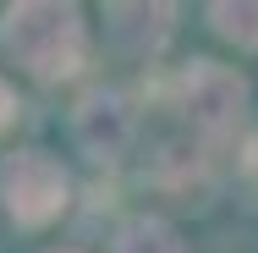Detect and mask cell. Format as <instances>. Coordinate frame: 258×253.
<instances>
[{"label": "cell", "instance_id": "cell-1", "mask_svg": "<svg viewBox=\"0 0 258 253\" xmlns=\"http://www.w3.org/2000/svg\"><path fill=\"white\" fill-rule=\"evenodd\" d=\"M0 44L22 72L44 77V83L72 77L83 66V50H88L72 6H11L0 22Z\"/></svg>", "mask_w": 258, "mask_h": 253}, {"label": "cell", "instance_id": "cell-2", "mask_svg": "<svg viewBox=\"0 0 258 253\" xmlns=\"http://www.w3.org/2000/svg\"><path fill=\"white\" fill-rule=\"evenodd\" d=\"M242 105H247L242 77L214 66V61H192L181 72V83H176V110L187 116V127L198 138H225L242 121Z\"/></svg>", "mask_w": 258, "mask_h": 253}, {"label": "cell", "instance_id": "cell-3", "mask_svg": "<svg viewBox=\"0 0 258 253\" xmlns=\"http://www.w3.org/2000/svg\"><path fill=\"white\" fill-rule=\"evenodd\" d=\"M0 193H6V209L11 220L22 226H44L66 209V171L55 165L50 154L39 149H22L0 165Z\"/></svg>", "mask_w": 258, "mask_h": 253}, {"label": "cell", "instance_id": "cell-4", "mask_svg": "<svg viewBox=\"0 0 258 253\" xmlns=\"http://www.w3.org/2000/svg\"><path fill=\"white\" fill-rule=\"evenodd\" d=\"M77 138H83V149L94 154V160H115V154L126 149V138H132V110L121 94H94V99L83 105V116H77Z\"/></svg>", "mask_w": 258, "mask_h": 253}, {"label": "cell", "instance_id": "cell-5", "mask_svg": "<svg viewBox=\"0 0 258 253\" xmlns=\"http://www.w3.org/2000/svg\"><path fill=\"white\" fill-rule=\"evenodd\" d=\"M121 253H181V242L165 220H132L121 231Z\"/></svg>", "mask_w": 258, "mask_h": 253}, {"label": "cell", "instance_id": "cell-6", "mask_svg": "<svg viewBox=\"0 0 258 253\" xmlns=\"http://www.w3.org/2000/svg\"><path fill=\"white\" fill-rule=\"evenodd\" d=\"M209 17H214L220 39H236V44L258 50V6H209Z\"/></svg>", "mask_w": 258, "mask_h": 253}, {"label": "cell", "instance_id": "cell-7", "mask_svg": "<svg viewBox=\"0 0 258 253\" xmlns=\"http://www.w3.org/2000/svg\"><path fill=\"white\" fill-rule=\"evenodd\" d=\"M11 116H17V99H11V88H6V83H0V127H6V121H11Z\"/></svg>", "mask_w": 258, "mask_h": 253}]
</instances>
